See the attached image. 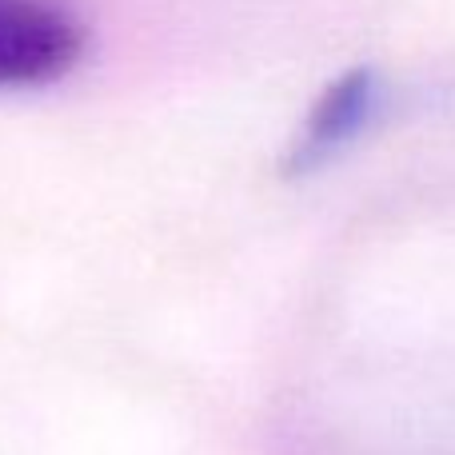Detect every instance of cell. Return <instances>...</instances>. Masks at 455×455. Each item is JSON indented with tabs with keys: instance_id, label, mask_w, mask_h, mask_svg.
Instances as JSON below:
<instances>
[{
	"instance_id": "obj_1",
	"label": "cell",
	"mask_w": 455,
	"mask_h": 455,
	"mask_svg": "<svg viewBox=\"0 0 455 455\" xmlns=\"http://www.w3.org/2000/svg\"><path fill=\"white\" fill-rule=\"evenodd\" d=\"M84 56V28L60 0H0V92L68 76Z\"/></svg>"
},
{
	"instance_id": "obj_2",
	"label": "cell",
	"mask_w": 455,
	"mask_h": 455,
	"mask_svg": "<svg viewBox=\"0 0 455 455\" xmlns=\"http://www.w3.org/2000/svg\"><path fill=\"white\" fill-rule=\"evenodd\" d=\"M384 108V80L376 68H347L315 96L291 140L283 168L288 176H312L344 156L355 140L371 128V120Z\"/></svg>"
}]
</instances>
